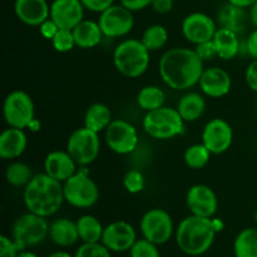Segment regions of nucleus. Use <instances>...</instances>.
<instances>
[{"instance_id":"1","label":"nucleus","mask_w":257,"mask_h":257,"mask_svg":"<svg viewBox=\"0 0 257 257\" xmlns=\"http://www.w3.org/2000/svg\"><path fill=\"white\" fill-rule=\"evenodd\" d=\"M158 70L163 83L171 89L187 90L198 84L205 68L195 49L176 47L163 53Z\"/></svg>"},{"instance_id":"2","label":"nucleus","mask_w":257,"mask_h":257,"mask_svg":"<svg viewBox=\"0 0 257 257\" xmlns=\"http://www.w3.org/2000/svg\"><path fill=\"white\" fill-rule=\"evenodd\" d=\"M23 200L28 212L50 217L60 210L65 201L63 183L45 172L34 175L24 187Z\"/></svg>"},{"instance_id":"3","label":"nucleus","mask_w":257,"mask_h":257,"mask_svg":"<svg viewBox=\"0 0 257 257\" xmlns=\"http://www.w3.org/2000/svg\"><path fill=\"white\" fill-rule=\"evenodd\" d=\"M216 230L212 218L191 215L183 218L176 230L178 248L188 256H201L215 242Z\"/></svg>"},{"instance_id":"4","label":"nucleus","mask_w":257,"mask_h":257,"mask_svg":"<svg viewBox=\"0 0 257 257\" xmlns=\"http://www.w3.org/2000/svg\"><path fill=\"white\" fill-rule=\"evenodd\" d=\"M151 52L141 39H125L113 52V64L125 78H138L147 72Z\"/></svg>"},{"instance_id":"5","label":"nucleus","mask_w":257,"mask_h":257,"mask_svg":"<svg viewBox=\"0 0 257 257\" xmlns=\"http://www.w3.org/2000/svg\"><path fill=\"white\" fill-rule=\"evenodd\" d=\"M143 130L150 137L158 141H168L182 135L185 120L178 113L177 108L161 107L147 112L143 118Z\"/></svg>"},{"instance_id":"6","label":"nucleus","mask_w":257,"mask_h":257,"mask_svg":"<svg viewBox=\"0 0 257 257\" xmlns=\"http://www.w3.org/2000/svg\"><path fill=\"white\" fill-rule=\"evenodd\" d=\"M65 202L75 208H90L99 200V188L87 170L77 171L63 183Z\"/></svg>"},{"instance_id":"7","label":"nucleus","mask_w":257,"mask_h":257,"mask_svg":"<svg viewBox=\"0 0 257 257\" xmlns=\"http://www.w3.org/2000/svg\"><path fill=\"white\" fill-rule=\"evenodd\" d=\"M50 225L47 217L28 212L15 220L12 230V237L20 250L43 242L49 235Z\"/></svg>"},{"instance_id":"8","label":"nucleus","mask_w":257,"mask_h":257,"mask_svg":"<svg viewBox=\"0 0 257 257\" xmlns=\"http://www.w3.org/2000/svg\"><path fill=\"white\" fill-rule=\"evenodd\" d=\"M3 115L9 127L20 130L28 128L35 118V107L32 97L24 90L10 92L4 99Z\"/></svg>"},{"instance_id":"9","label":"nucleus","mask_w":257,"mask_h":257,"mask_svg":"<svg viewBox=\"0 0 257 257\" xmlns=\"http://www.w3.org/2000/svg\"><path fill=\"white\" fill-rule=\"evenodd\" d=\"M98 135L99 133L93 132L83 125L69 136L67 151L78 166L85 167L98 158L100 152V140Z\"/></svg>"},{"instance_id":"10","label":"nucleus","mask_w":257,"mask_h":257,"mask_svg":"<svg viewBox=\"0 0 257 257\" xmlns=\"http://www.w3.org/2000/svg\"><path fill=\"white\" fill-rule=\"evenodd\" d=\"M141 232L143 238L163 245L168 242L173 235V221L170 213L162 208H151L141 218Z\"/></svg>"},{"instance_id":"11","label":"nucleus","mask_w":257,"mask_h":257,"mask_svg":"<svg viewBox=\"0 0 257 257\" xmlns=\"http://www.w3.org/2000/svg\"><path fill=\"white\" fill-rule=\"evenodd\" d=\"M100 29L107 38H122L130 34L135 25L133 12L120 5H114L100 13L98 19Z\"/></svg>"},{"instance_id":"12","label":"nucleus","mask_w":257,"mask_h":257,"mask_svg":"<svg viewBox=\"0 0 257 257\" xmlns=\"http://www.w3.org/2000/svg\"><path fill=\"white\" fill-rule=\"evenodd\" d=\"M138 132L124 119H113L105 130L107 146L117 155H130L138 146Z\"/></svg>"},{"instance_id":"13","label":"nucleus","mask_w":257,"mask_h":257,"mask_svg":"<svg viewBox=\"0 0 257 257\" xmlns=\"http://www.w3.org/2000/svg\"><path fill=\"white\" fill-rule=\"evenodd\" d=\"M201 140L212 155H222L233 142L232 127L222 118H213L203 127Z\"/></svg>"},{"instance_id":"14","label":"nucleus","mask_w":257,"mask_h":257,"mask_svg":"<svg viewBox=\"0 0 257 257\" xmlns=\"http://www.w3.org/2000/svg\"><path fill=\"white\" fill-rule=\"evenodd\" d=\"M183 37L192 44L198 45L201 43L212 40L217 32L215 20L205 13H191L183 19L181 25Z\"/></svg>"},{"instance_id":"15","label":"nucleus","mask_w":257,"mask_h":257,"mask_svg":"<svg viewBox=\"0 0 257 257\" xmlns=\"http://www.w3.org/2000/svg\"><path fill=\"white\" fill-rule=\"evenodd\" d=\"M186 205L191 215L212 218L217 212L218 200L212 188L200 183L187 191Z\"/></svg>"},{"instance_id":"16","label":"nucleus","mask_w":257,"mask_h":257,"mask_svg":"<svg viewBox=\"0 0 257 257\" xmlns=\"http://www.w3.org/2000/svg\"><path fill=\"white\" fill-rule=\"evenodd\" d=\"M137 241L135 227L125 221H114L104 227L102 243L112 252L130 251Z\"/></svg>"},{"instance_id":"17","label":"nucleus","mask_w":257,"mask_h":257,"mask_svg":"<svg viewBox=\"0 0 257 257\" xmlns=\"http://www.w3.org/2000/svg\"><path fill=\"white\" fill-rule=\"evenodd\" d=\"M84 9L80 0H53L50 5V19L59 29L73 30L84 20Z\"/></svg>"},{"instance_id":"18","label":"nucleus","mask_w":257,"mask_h":257,"mask_svg":"<svg viewBox=\"0 0 257 257\" xmlns=\"http://www.w3.org/2000/svg\"><path fill=\"white\" fill-rule=\"evenodd\" d=\"M201 90L211 98H222L230 93L232 80L230 74L220 67H211L203 70L198 82Z\"/></svg>"},{"instance_id":"19","label":"nucleus","mask_w":257,"mask_h":257,"mask_svg":"<svg viewBox=\"0 0 257 257\" xmlns=\"http://www.w3.org/2000/svg\"><path fill=\"white\" fill-rule=\"evenodd\" d=\"M14 12L18 19L29 27H39L50 18L47 0H15Z\"/></svg>"},{"instance_id":"20","label":"nucleus","mask_w":257,"mask_h":257,"mask_svg":"<svg viewBox=\"0 0 257 257\" xmlns=\"http://www.w3.org/2000/svg\"><path fill=\"white\" fill-rule=\"evenodd\" d=\"M77 162L68 151H53L44 160V172L59 182L64 183L77 172Z\"/></svg>"},{"instance_id":"21","label":"nucleus","mask_w":257,"mask_h":257,"mask_svg":"<svg viewBox=\"0 0 257 257\" xmlns=\"http://www.w3.org/2000/svg\"><path fill=\"white\" fill-rule=\"evenodd\" d=\"M28 138L24 130L9 127L0 135V157L3 160H15L27 150Z\"/></svg>"},{"instance_id":"22","label":"nucleus","mask_w":257,"mask_h":257,"mask_svg":"<svg viewBox=\"0 0 257 257\" xmlns=\"http://www.w3.org/2000/svg\"><path fill=\"white\" fill-rule=\"evenodd\" d=\"M49 237L53 242L60 247H69L79 240L77 222L70 218H57L50 223Z\"/></svg>"},{"instance_id":"23","label":"nucleus","mask_w":257,"mask_h":257,"mask_svg":"<svg viewBox=\"0 0 257 257\" xmlns=\"http://www.w3.org/2000/svg\"><path fill=\"white\" fill-rule=\"evenodd\" d=\"M217 22L221 28H225V29L236 33V34H240L246 29L247 14L245 12V8L227 3L218 10Z\"/></svg>"},{"instance_id":"24","label":"nucleus","mask_w":257,"mask_h":257,"mask_svg":"<svg viewBox=\"0 0 257 257\" xmlns=\"http://www.w3.org/2000/svg\"><path fill=\"white\" fill-rule=\"evenodd\" d=\"M72 32L75 45L82 49L95 48L104 37L98 22H93V20H82Z\"/></svg>"},{"instance_id":"25","label":"nucleus","mask_w":257,"mask_h":257,"mask_svg":"<svg viewBox=\"0 0 257 257\" xmlns=\"http://www.w3.org/2000/svg\"><path fill=\"white\" fill-rule=\"evenodd\" d=\"M212 42L217 50V57L223 60L233 59L241 50L238 34L225 28H218Z\"/></svg>"},{"instance_id":"26","label":"nucleus","mask_w":257,"mask_h":257,"mask_svg":"<svg viewBox=\"0 0 257 257\" xmlns=\"http://www.w3.org/2000/svg\"><path fill=\"white\" fill-rule=\"evenodd\" d=\"M177 110L185 122H195L200 119L206 110V100L195 92L186 93L177 103Z\"/></svg>"},{"instance_id":"27","label":"nucleus","mask_w":257,"mask_h":257,"mask_svg":"<svg viewBox=\"0 0 257 257\" xmlns=\"http://www.w3.org/2000/svg\"><path fill=\"white\" fill-rule=\"evenodd\" d=\"M112 112L108 105L103 103H94L89 105L84 114V127L89 128L93 132H102L107 130L112 122Z\"/></svg>"},{"instance_id":"28","label":"nucleus","mask_w":257,"mask_h":257,"mask_svg":"<svg viewBox=\"0 0 257 257\" xmlns=\"http://www.w3.org/2000/svg\"><path fill=\"white\" fill-rule=\"evenodd\" d=\"M78 233H79V240L83 242H102L103 237V227L102 222L98 220L95 216L83 215L77 221Z\"/></svg>"},{"instance_id":"29","label":"nucleus","mask_w":257,"mask_h":257,"mask_svg":"<svg viewBox=\"0 0 257 257\" xmlns=\"http://www.w3.org/2000/svg\"><path fill=\"white\" fill-rule=\"evenodd\" d=\"M235 257H257V228H243L233 242Z\"/></svg>"},{"instance_id":"30","label":"nucleus","mask_w":257,"mask_h":257,"mask_svg":"<svg viewBox=\"0 0 257 257\" xmlns=\"http://www.w3.org/2000/svg\"><path fill=\"white\" fill-rule=\"evenodd\" d=\"M166 94L158 85H147L143 87L137 94V103L140 108L146 112L158 109L165 105Z\"/></svg>"},{"instance_id":"31","label":"nucleus","mask_w":257,"mask_h":257,"mask_svg":"<svg viewBox=\"0 0 257 257\" xmlns=\"http://www.w3.org/2000/svg\"><path fill=\"white\" fill-rule=\"evenodd\" d=\"M168 40V32L163 25L153 24L150 25L147 29L143 32L141 42L145 44L150 52H157L162 49Z\"/></svg>"},{"instance_id":"32","label":"nucleus","mask_w":257,"mask_h":257,"mask_svg":"<svg viewBox=\"0 0 257 257\" xmlns=\"http://www.w3.org/2000/svg\"><path fill=\"white\" fill-rule=\"evenodd\" d=\"M211 156L212 153L201 142L190 146L183 155V160H185L186 166L191 170H202L210 162Z\"/></svg>"},{"instance_id":"33","label":"nucleus","mask_w":257,"mask_h":257,"mask_svg":"<svg viewBox=\"0 0 257 257\" xmlns=\"http://www.w3.org/2000/svg\"><path fill=\"white\" fill-rule=\"evenodd\" d=\"M34 177L33 171L27 163L13 162L5 170V178L9 185L14 187H25Z\"/></svg>"},{"instance_id":"34","label":"nucleus","mask_w":257,"mask_h":257,"mask_svg":"<svg viewBox=\"0 0 257 257\" xmlns=\"http://www.w3.org/2000/svg\"><path fill=\"white\" fill-rule=\"evenodd\" d=\"M112 251L102 242H83L75 251L74 257H112Z\"/></svg>"},{"instance_id":"35","label":"nucleus","mask_w":257,"mask_h":257,"mask_svg":"<svg viewBox=\"0 0 257 257\" xmlns=\"http://www.w3.org/2000/svg\"><path fill=\"white\" fill-rule=\"evenodd\" d=\"M145 176L138 170H130L123 177V187L131 195H137L145 190Z\"/></svg>"},{"instance_id":"36","label":"nucleus","mask_w":257,"mask_h":257,"mask_svg":"<svg viewBox=\"0 0 257 257\" xmlns=\"http://www.w3.org/2000/svg\"><path fill=\"white\" fill-rule=\"evenodd\" d=\"M52 45L58 53H68L73 49L75 45V40L74 37H73V32L72 30L68 29H59L58 33L55 34V37L53 38L52 40Z\"/></svg>"},{"instance_id":"37","label":"nucleus","mask_w":257,"mask_h":257,"mask_svg":"<svg viewBox=\"0 0 257 257\" xmlns=\"http://www.w3.org/2000/svg\"><path fill=\"white\" fill-rule=\"evenodd\" d=\"M130 256L131 257H161L160 250H158V245L146 240V238H141V240L136 241V243L130 250Z\"/></svg>"},{"instance_id":"38","label":"nucleus","mask_w":257,"mask_h":257,"mask_svg":"<svg viewBox=\"0 0 257 257\" xmlns=\"http://www.w3.org/2000/svg\"><path fill=\"white\" fill-rule=\"evenodd\" d=\"M20 251L22 250L13 237H8L5 235L0 236V257H17Z\"/></svg>"},{"instance_id":"39","label":"nucleus","mask_w":257,"mask_h":257,"mask_svg":"<svg viewBox=\"0 0 257 257\" xmlns=\"http://www.w3.org/2000/svg\"><path fill=\"white\" fill-rule=\"evenodd\" d=\"M196 53H197L198 57L203 60V62H207V60L213 59V58L217 57V50H216L215 44H213L212 40H208V42L201 43V44L196 45Z\"/></svg>"},{"instance_id":"40","label":"nucleus","mask_w":257,"mask_h":257,"mask_svg":"<svg viewBox=\"0 0 257 257\" xmlns=\"http://www.w3.org/2000/svg\"><path fill=\"white\" fill-rule=\"evenodd\" d=\"M82 4L84 5L85 9L90 10L94 13H102L109 7H112L114 0H80Z\"/></svg>"},{"instance_id":"41","label":"nucleus","mask_w":257,"mask_h":257,"mask_svg":"<svg viewBox=\"0 0 257 257\" xmlns=\"http://www.w3.org/2000/svg\"><path fill=\"white\" fill-rule=\"evenodd\" d=\"M245 80L247 83L248 88L257 93V59H253L248 64L245 73Z\"/></svg>"},{"instance_id":"42","label":"nucleus","mask_w":257,"mask_h":257,"mask_svg":"<svg viewBox=\"0 0 257 257\" xmlns=\"http://www.w3.org/2000/svg\"><path fill=\"white\" fill-rule=\"evenodd\" d=\"M58 30H59V27H58L50 18L39 25L40 34H42V37L44 38V39L48 40H52L53 38L55 37V34L58 33Z\"/></svg>"},{"instance_id":"43","label":"nucleus","mask_w":257,"mask_h":257,"mask_svg":"<svg viewBox=\"0 0 257 257\" xmlns=\"http://www.w3.org/2000/svg\"><path fill=\"white\" fill-rule=\"evenodd\" d=\"M152 2L153 0H120V4L131 12H138L152 5Z\"/></svg>"},{"instance_id":"44","label":"nucleus","mask_w":257,"mask_h":257,"mask_svg":"<svg viewBox=\"0 0 257 257\" xmlns=\"http://www.w3.org/2000/svg\"><path fill=\"white\" fill-rule=\"evenodd\" d=\"M151 7L160 14H167L173 9V0H153Z\"/></svg>"},{"instance_id":"45","label":"nucleus","mask_w":257,"mask_h":257,"mask_svg":"<svg viewBox=\"0 0 257 257\" xmlns=\"http://www.w3.org/2000/svg\"><path fill=\"white\" fill-rule=\"evenodd\" d=\"M246 52L252 59H257V28L246 40Z\"/></svg>"},{"instance_id":"46","label":"nucleus","mask_w":257,"mask_h":257,"mask_svg":"<svg viewBox=\"0 0 257 257\" xmlns=\"http://www.w3.org/2000/svg\"><path fill=\"white\" fill-rule=\"evenodd\" d=\"M228 3H231V4L233 5H237V7H241V8H251L253 4L257 2V0H227Z\"/></svg>"},{"instance_id":"47","label":"nucleus","mask_w":257,"mask_h":257,"mask_svg":"<svg viewBox=\"0 0 257 257\" xmlns=\"http://www.w3.org/2000/svg\"><path fill=\"white\" fill-rule=\"evenodd\" d=\"M250 19L252 24L257 28V2L250 8Z\"/></svg>"},{"instance_id":"48","label":"nucleus","mask_w":257,"mask_h":257,"mask_svg":"<svg viewBox=\"0 0 257 257\" xmlns=\"http://www.w3.org/2000/svg\"><path fill=\"white\" fill-rule=\"evenodd\" d=\"M48 257H74V256H72L69 252H67V251H55V252H53L52 255H49Z\"/></svg>"},{"instance_id":"49","label":"nucleus","mask_w":257,"mask_h":257,"mask_svg":"<svg viewBox=\"0 0 257 257\" xmlns=\"http://www.w3.org/2000/svg\"><path fill=\"white\" fill-rule=\"evenodd\" d=\"M28 128H29L30 131H33V132H37V131L40 130V122L34 118V120H33L32 123H30L29 127H28Z\"/></svg>"},{"instance_id":"50","label":"nucleus","mask_w":257,"mask_h":257,"mask_svg":"<svg viewBox=\"0 0 257 257\" xmlns=\"http://www.w3.org/2000/svg\"><path fill=\"white\" fill-rule=\"evenodd\" d=\"M212 221H213V225H215L216 230H217V232H220V231L223 230L222 220H220V218H213L212 217Z\"/></svg>"},{"instance_id":"51","label":"nucleus","mask_w":257,"mask_h":257,"mask_svg":"<svg viewBox=\"0 0 257 257\" xmlns=\"http://www.w3.org/2000/svg\"><path fill=\"white\" fill-rule=\"evenodd\" d=\"M17 257H38L35 255L34 252H32V251H27V250H22L19 253H18Z\"/></svg>"},{"instance_id":"52","label":"nucleus","mask_w":257,"mask_h":257,"mask_svg":"<svg viewBox=\"0 0 257 257\" xmlns=\"http://www.w3.org/2000/svg\"><path fill=\"white\" fill-rule=\"evenodd\" d=\"M255 221H256V223H257V210H256V212H255Z\"/></svg>"},{"instance_id":"53","label":"nucleus","mask_w":257,"mask_h":257,"mask_svg":"<svg viewBox=\"0 0 257 257\" xmlns=\"http://www.w3.org/2000/svg\"><path fill=\"white\" fill-rule=\"evenodd\" d=\"M256 151H257V141H256Z\"/></svg>"},{"instance_id":"54","label":"nucleus","mask_w":257,"mask_h":257,"mask_svg":"<svg viewBox=\"0 0 257 257\" xmlns=\"http://www.w3.org/2000/svg\"><path fill=\"white\" fill-rule=\"evenodd\" d=\"M256 112H257V103H256Z\"/></svg>"}]
</instances>
